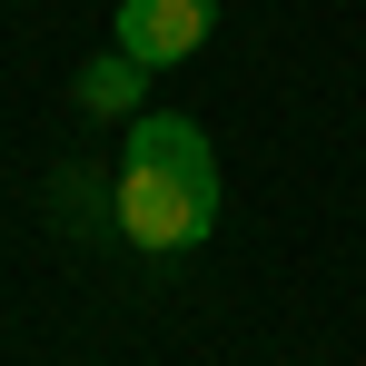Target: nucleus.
Returning a JSON list of instances; mask_svg holds the SVG:
<instances>
[{"label":"nucleus","instance_id":"obj_1","mask_svg":"<svg viewBox=\"0 0 366 366\" xmlns=\"http://www.w3.org/2000/svg\"><path fill=\"white\" fill-rule=\"evenodd\" d=\"M109 218H119V238L149 247V257L198 247L208 228H218V159H208V129L179 119V109H149V119L129 129Z\"/></svg>","mask_w":366,"mask_h":366},{"label":"nucleus","instance_id":"obj_2","mask_svg":"<svg viewBox=\"0 0 366 366\" xmlns=\"http://www.w3.org/2000/svg\"><path fill=\"white\" fill-rule=\"evenodd\" d=\"M218 0H119V50L139 69H179L188 50H208Z\"/></svg>","mask_w":366,"mask_h":366},{"label":"nucleus","instance_id":"obj_3","mask_svg":"<svg viewBox=\"0 0 366 366\" xmlns=\"http://www.w3.org/2000/svg\"><path fill=\"white\" fill-rule=\"evenodd\" d=\"M139 89H149V69L129 60V50H99V60L79 69V109H139Z\"/></svg>","mask_w":366,"mask_h":366}]
</instances>
